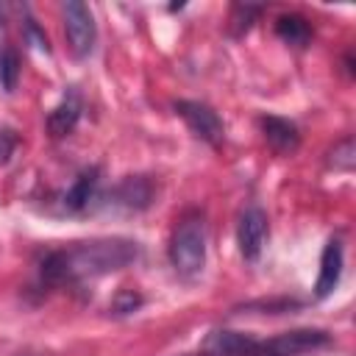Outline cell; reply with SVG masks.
Masks as SVG:
<instances>
[{"label":"cell","mask_w":356,"mask_h":356,"mask_svg":"<svg viewBox=\"0 0 356 356\" xmlns=\"http://www.w3.org/2000/svg\"><path fill=\"white\" fill-rule=\"evenodd\" d=\"M142 248L125 236H100L89 242H72L61 250H47L39 261V278L47 286H78L83 281L103 278L139 261Z\"/></svg>","instance_id":"obj_1"},{"label":"cell","mask_w":356,"mask_h":356,"mask_svg":"<svg viewBox=\"0 0 356 356\" xmlns=\"http://www.w3.org/2000/svg\"><path fill=\"white\" fill-rule=\"evenodd\" d=\"M167 256H170L172 270L184 281H195L203 273V267H206V220L200 211H186L178 217V222L170 234Z\"/></svg>","instance_id":"obj_2"},{"label":"cell","mask_w":356,"mask_h":356,"mask_svg":"<svg viewBox=\"0 0 356 356\" xmlns=\"http://www.w3.org/2000/svg\"><path fill=\"white\" fill-rule=\"evenodd\" d=\"M156 186L147 175H125L117 186H111V192L97 195L95 209H106V211H120V214H139L153 203Z\"/></svg>","instance_id":"obj_3"},{"label":"cell","mask_w":356,"mask_h":356,"mask_svg":"<svg viewBox=\"0 0 356 356\" xmlns=\"http://www.w3.org/2000/svg\"><path fill=\"white\" fill-rule=\"evenodd\" d=\"M61 14H64V33H67V44L72 56L81 61L89 58L97 42V25H95L89 6L81 0H67L61 6Z\"/></svg>","instance_id":"obj_4"},{"label":"cell","mask_w":356,"mask_h":356,"mask_svg":"<svg viewBox=\"0 0 356 356\" xmlns=\"http://www.w3.org/2000/svg\"><path fill=\"white\" fill-rule=\"evenodd\" d=\"M325 345H331V334L325 328H292L270 339H259V356H300Z\"/></svg>","instance_id":"obj_5"},{"label":"cell","mask_w":356,"mask_h":356,"mask_svg":"<svg viewBox=\"0 0 356 356\" xmlns=\"http://www.w3.org/2000/svg\"><path fill=\"white\" fill-rule=\"evenodd\" d=\"M175 114L186 122V128L206 145L217 147L225 136V125L220 120V114L209 106V103H200V100H175L172 103Z\"/></svg>","instance_id":"obj_6"},{"label":"cell","mask_w":356,"mask_h":356,"mask_svg":"<svg viewBox=\"0 0 356 356\" xmlns=\"http://www.w3.org/2000/svg\"><path fill=\"white\" fill-rule=\"evenodd\" d=\"M267 236H270V220H267V211L259 209V206H248L242 214H239V222H236V245H239V256L245 261H259L261 259V250L267 245Z\"/></svg>","instance_id":"obj_7"},{"label":"cell","mask_w":356,"mask_h":356,"mask_svg":"<svg viewBox=\"0 0 356 356\" xmlns=\"http://www.w3.org/2000/svg\"><path fill=\"white\" fill-rule=\"evenodd\" d=\"M100 195V170L97 167H83L75 181L58 195V211L61 214H81L86 209H95Z\"/></svg>","instance_id":"obj_8"},{"label":"cell","mask_w":356,"mask_h":356,"mask_svg":"<svg viewBox=\"0 0 356 356\" xmlns=\"http://www.w3.org/2000/svg\"><path fill=\"white\" fill-rule=\"evenodd\" d=\"M342 270H345V248L337 236H331L320 253V273L314 281V300H325L328 295H334V289L342 281Z\"/></svg>","instance_id":"obj_9"},{"label":"cell","mask_w":356,"mask_h":356,"mask_svg":"<svg viewBox=\"0 0 356 356\" xmlns=\"http://www.w3.org/2000/svg\"><path fill=\"white\" fill-rule=\"evenodd\" d=\"M259 128L264 142L278 153V156H292L300 147V131L292 120L286 117H275V114H261L259 117Z\"/></svg>","instance_id":"obj_10"},{"label":"cell","mask_w":356,"mask_h":356,"mask_svg":"<svg viewBox=\"0 0 356 356\" xmlns=\"http://www.w3.org/2000/svg\"><path fill=\"white\" fill-rule=\"evenodd\" d=\"M81 114H83V97H81L78 86H67V92L58 100V106L47 114V131H50V136H56V139L70 136L75 131V125L81 122Z\"/></svg>","instance_id":"obj_11"},{"label":"cell","mask_w":356,"mask_h":356,"mask_svg":"<svg viewBox=\"0 0 356 356\" xmlns=\"http://www.w3.org/2000/svg\"><path fill=\"white\" fill-rule=\"evenodd\" d=\"M275 36L284 42V44H292V47H306L312 42V25L306 17L300 14H281L275 19Z\"/></svg>","instance_id":"obj_12"},{"label":"cell","mask_w":356,"mask_h":356,"mask_svg":"<svg viewBox=\"0 0 356 356\" xmlns=\"http://www.w3.org/2000/svg\"><path fill=\"white\" fill-rule=\"evenodd\" d=\"M17 83H19V53L11 44H6L0 47V86L3 92L11 95Z\"/></svg>","instance_id":"obj_13"},{"label":"cell","mask_w":356,"mask_h":356,"mask_svg":"<svg viewBox=\"0 0 356 356\" xmlns=\"http://www.w3.org/2000/svg\"><path fill=\"white\" fill-rule=\"evenodd\" d=\"M353 164H356V142H353V136H345V139H339L328 150V167L342 170V172H350Z\"/></svg>","instance_id":"obj_14"},{"label":"cell","mask_w":356,"mask_h":356,"mask_svg":"<svg viewBox=\"0 0 356 356\" xmlns=\"http://www.w3.org/2000/svg\"><path fill=\"white\" fill-rule=\"evenodd\" d=\"M264 8L261 6H250V3H236L234 8H231V31H234V36H242V33H248L250 31V25H253V19L261 14Z\"/></svg>","instance_id":"obj_15"},{"label":"cell","mask_w":356,"mask_h":356,"mask_svg":"<svg viewBox=\"0 0 356 356\" xmlns=\"http://www.w3.org/2000/svg\"><path fill=\"white\" fill-rule=\"evenodd\" d=\"M139 306H142V295H139V292H134V289H120L117 298H114V303H111V312L120 314V317H125V314H134Z\"/></svg>","instance_id":"obj_16"},{"label":"cell","mask_w":356,"mask_h":356,"mask_svg":"<svg viewBox=\"0 0 356 356\" xmlns=\"http://www.w3.org/2000/svg\"><path fill=\"white\" fill-rule=\"evenodd\" d=\"M25 39H28V44H33L36 50H42V53H47L50 56V39H47V33L36 25V19H25Z\"/></svg>","instance_id":"obj_17"},{"label":"cell","mask_w":356,"mask_h":356,"mask_svg":"<svg viewBox=\"0 0 356 356\" xmlns=\"http://www.w3.org/2000/svg\"><path fill=\"white\" fill-rule=\"evenodd\" d=\"M17 142L19 139H17V134L11 128H0V167L11 161V156L17 150Z\"/></svg>","instance_id":"obj_18"},{"label":"cell","mask_w":356,"mask_h":356,"mask_svg":"<svg viewBox=\"0 0 356 356\" xmlns=\"http://www.w3.org/2000/svg\"><path fill=\"white\" fill-rule=\"evenodd\" d=\"M0 31H3V8H0Z\"/></svg>","instance_id":"obj_19"}]
</instances>
